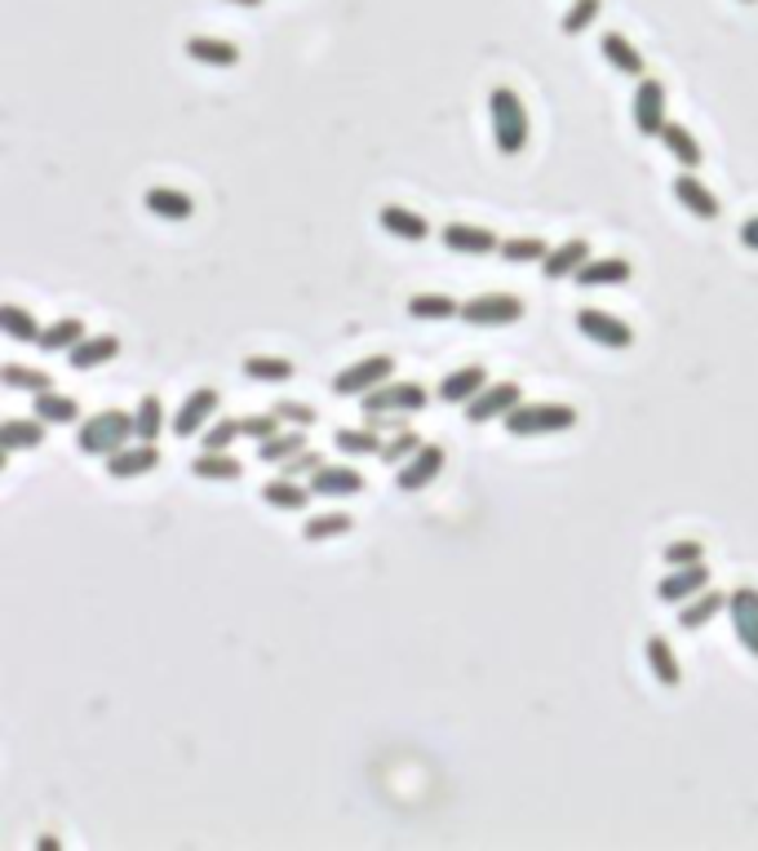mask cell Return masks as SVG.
<instances>
[{
    "label": "cell",
    "instance_id": "28",
    "mask_svg": "<svg viewBox=\"0 0 758 851\" xmlns=\"http://www.w3.org/2000/svg\"><path fill=\"white\" fill-rule=\"evenodd\" d=\"M49 434V422L40 418H9L0 426V452H22V448H40Z\"/></svg>",
    "mask_w": 758,
    "mask_h": 851
},
{
    "label": "cell",
    "instance_id": "41",
    "mask_svg": "<svg viewBox=\"0 0 758 851\" xmlns=\"http://www.w3.org/2000/svg\"><path fill=\"white\" fill-rule=\"evenodd\" d=\"M506 262H515V267H523V262H541L546 253H550V244L546 240H537V236H510V240H501V249H497Z\"/></svg>",
    "mask_w": 758,
    "mask_h": 851
},
{
    "label": "cell",
    "instance_id": "14",
    "mask_svg": "<svg viewBox=\"0 0 758 851\" xmlns=\"http://www.w3.org/2000/svg\"><path fill=\"white\" fill-rule=\"evenodd\" d=\"M439 240H443V249L466 253V258H488V253L501 249V240H497L488 227H470V222H448V227L439 231Z\"/></svg>",
    "mask_w": 758,
    "mask_h": 851
},
{
    "label": "cell",
    "instance_id": "6",
    "mask_svg": "<svg viewBox=\"0 0 758 851\" xmlns=\"http://www.w3.org/2000/svg\"><path fill=\"white\" fill-rule=\"evenodd\" d=\"M395 378V356H369V360H356L351 369H342L333 378V396L338 400H356V396H369L373 387Z\"/></svg>",
    "mask_w": 758,
    "mask_h": 851
},
{
    "label": "cell",
    "instance_id": "16",
    "mask_svg": "<svg viewBox=\"0 0 758 851\" xmlns=\"http://www.w3.org/2000/svg\"><path fill=\"white\" fill-rule=\"evenodd\" d=\"M160 465V448L156 443H124L120 452L107 457V474L111 479H138V474H151Z\"/></svg>",
    "mask_w": 758,
    "mask_h": 851
},
{
    "label": "cell",
    "instance_id": "11",
    "mask_svg": "<svg viewBox=\"0 0 758 851\" xmlns=\"http://www.w3.org/2000/svg\"><path fill=\"white\" fill-rule=\"evenodd\" d=\"M701 590H710V568H706V559L701 563H684V568H670L661 581H657V603H688V599H697Z\"/></svg>",
    "mask_w": 758,
    "mask_h": 851
},
{
    "label": "cell",
    "instance_id": "2",
    "mask_svg": "<svg viewBox=\"0 0 758 851\" xmlns=\"http://www.w3.org/2000/svg\"><path fill=\"white\" fill-rule=\"evenodd\" d=\"M488 116H492V142L501 156H519L528 142V107L510 84H497L488 93Z\"/></svg>",
    "mask_w": 758,
    "mask_h": 851
},
{
    "label": "cell",
    "instance_id": "5",
    "mask_svg": "<svg viewBox=\"0 0 758 851\" xmlns=\"http://www.w3.org/2000/svg\"><path fill=\"white\" fill-rule=\"evenodd\" d=\"M461 320L475 329H506L523 320V302L515 293H479L470 302H461Z\"/></svg>",
    "mask_w": 758,
    "mask_h": 851
},
{
    "label": "cell",
    "instance_id": "27",
    "mask_svg": "<svg viewBox=\"0 0 758 851\" xmlns=\"http://www.w3.org/2000/svg\"><path fill=\"white\" fill-rule=\"evenodd\" d=\"M31 413L40 418V422H49V426H71V422H80V404L71 400V396H62V391H36L31 396Z\"/></svg>",
    "mask_w": 758,
    "mask_h": 851
},
{
    "label": "cell",
    "instance_id": "43",
    "mask_svg": "<svg viewBox=\"0 0 758 851\" xmlns=\"http://www.w3.org/2000/svg\"><path fill=\"white\" fill-rule=\"evenodd\" d=\"M0 382H4L9 391H27V396L53 387V378H49L44 369H18V364H4V369H0Z\"/></svg>",
    "mask_w": 758,
    "mask_h": 851
},
{
    "label": "cell",
    "instance_id": "48",
    "mask_svg": "<svg viewBox=\"0 0 758 851\" xmlns=\"http://www.w3.org/2000/svg\"><path fill=\"white\" fill-rule=\"evenodd\" d=\"M271 413H276L285 426H302V430L316 426V409H311V404H298V400H276Z\"/></svg>",
    "mask_w": 758,
    "mask_h": 851
},
{
    "label": "cell",
    "instance_id": "19",
    "mask_svg": "<svg viewBox=\"0 0 758 851\" xmlns=\"http://www.w3.org/2000/svg\"><path fill=\"white\" fill-rule=\"evenodd\" d=\"M488 387V373H483V364H466V369H457V373H448L439 387H435V400L439 404H470L479 391Z\"/></svg>",
    "mask_w": 758,
    "mask_h": 851
},
{
    "label": "cell",
    "instance_id": "17",
    "mask_svg": "<svg viewBox=\"0 0 758 851\" xmlns=\"http://www.w3.org/2000/svg\"><path fill=\"white\" fill-rule=\"evenodd\" d=\"M675 200H679L692 218H701V222H715V218H719V196H715L692 169L675 178Z\"/></svg>",
    "mask_w": 758,
    "mask_h": 851
},
{
    "label": "cell",
    "instance_id": "24",
    "mask_svg": "<svg viewBox=\"0 0 758 851\" xmlns=\"http://www.w3.org/2000/svg\"><path fill=\"white\" fill-rule=\"evenodd\" d=\"M147 213H156L164 222H187L196 213V200L187 191H178V187H151L147 191Z\"/></svg>",
    "mask_w": 758,
    "mask_h": 851
},
{
    "label": "cell",
    "instance_id": "8",
    "mask_svg": "<svg viewBox=\"0 0 758 851\" xmlns=\"http://www.w3.org/2000/svg\"><path fill=\"white\" fill-rule=\"evenodd\" d=\"M630 116H635V129H639L644 138H661V129L670 124V116H666V84L652 80V76H644V80H639V93H635V102H630Z\"/></svg>",
    "mask_w": 758,
    "mask_h": 851
},
{
    "label": "cell",
    "instance_id": "42",
    "mask_svg": "<svg viewBox=\"0 0 758 851\" xmlns=\"http://www.w3.org/2000/svg\"><path fill=\"white\" fill-rule=\"evenodd\" d=\"M236 439H245V434H240V418H213V422L200 430V448H205V452H227Z\"/></svg>",
    "mask_w": 758,
    "mask_h": 851
},
{
    "label": "cell",
    "instance_id": "23",
    "mask_svg": "<svg viewBox=\"0 0 758 851\" xmlns=\"http://www.w3.org/2000/svg\"><path fill=\"white\" fill-rule=\"evenodd\" d=\"M599 49H604V58L612 62V71H621V76H630V80H644L648 62H644V53H639L621 31H604V36H599Z\"/></svg>",
    "mask_w": 758,
    "mask_h": 851
},
{
    "label": "cell",
    "instance_id": "26",
    "mask_svg": "<svg viewBox=\"0 0 758 851\" xmlns=\"http://www.w3.org/2000/svg\"><path fill=\"white\" fill-rule=\"evenodd\" d=\"M258 497H262L271 510H307L316 492H311V488H302L298 479L276 474V479H267V483H262V492H258Z\"/></svg>",
    "mask_w": 758,
    "mask_h": 851
},
{
    "label": "cell",
    "instance_id": "40",
    "mask_svg": "<svg viewBox=\"0 0 758 851\" xmlns=\"http://www.w3.org/2000/svg\"><path fill=\"white\" fill-rule=\"evenodd\" d=\"M0 333L13 338V342H40V324L22 307H13V302L0 307Z\"/></svg>",
    "mask_w": 758,
    "mask_h": 851
},
{
    "label": "cell",
    "instance_id": "32",
    "mask_svg": "<svg viewBox=\"0 0 758 851\" xmlns=\"http://www.w3.org/2000/svg\"><path fill=\"white\" fill-rule=\"evenodd\" d=\"M661 147L684 164V169H701V160H706V151H701V142L692 138V129H684V124H666L661 129Z\"/></svg>",
    "mask_w": 758,
    "mask_h": 851
},
{
    "label": "cell",
    "instance_id": "7",
    "mask_svg": "<svg viewBox=\"0 0 758 851\" xmlns=\"http://www.w3.org/2000/svg\"><path fill=\"white\" fill-rule=\"evenodd\" d=\"M577 333L604 351H630L635 347V329L608 311H595V307H581L577 311Z\"/></svg>",
    "mask_w": 758,
    "mask_h": 851
},
{
    "label": "cell",
    "instance_id": "50",
    "mask_svg": "<svg viewBox=\"0 0 758 851\" xmlns=\"http://www.w3.org/2000/svg\"><path fill=\"white\" fill-rule=\"evenodd\" d=\"M741 244H746V249H755V253H758V213L750 218V222H746V227H741Z\"/></svg>",
    "mask_w": 758,
    "mask_h": 851
},
{
    "label": "cell",
    "instance_id": "33",
    "mask_svg": "<svg viewBox=\"0 0 758 851\" xmlns=\"http://www.w3.org/2000/svg\"><path fill=\"white\" fill-rule=\"evenodd\" d=\"M408 320H430V324L461 320V302L448 293H417V298H408Z\"/></svg>",
    "mask_w": 758,
    "mask_h": 851
},
{
    "label": "cell",
    "instance_id": "46",
    "mask_svg": "<svg viewBox=\"0 0 758 851\" xmlns=\"http://www.w3.org/2000/svg\"><path fill=\"white\" fill-rule=\"evenodd\" d=\"M320 465H325V457L311 452V448H302V452H293L289 461H280V474H285V479H311Z\"/></svg>",
    "mask_w": 758,
    "mask_h": 851
},
{
    "label": "cell",
    "instance_id": "49",
    "mask_svg": "<svg viewBox=\"0 0 758 851\" xmlns=\"http://www.w3.org/2000/svg\"><path fill=\"white\" fill-rule=\"evenodd\" d=\"M280 430H285V426H280L276 413H253V418H240V434H245V439H258V443H262V439H271V434H280Z\"/></svg>",
    "mask_w": 758,
    "mask_h": 851
},
{
    "label": "cell",
    "instance_id": "9",
    "mask_svg": "<svg viewBox=\"0 0 758 851\" xmlns=\"http://www.w3.org/2000/svg\"><path fill=\"white\" fill-rule=\"evenodd\" d=\"M523 404V387L519 382H497V387H483L470 404H466V422L470 426H488V422H501L510 409Z\"/></svg>",
    "mask_w": 758,
    "mask_h": 851
},
{
    "label": "cell",
    "instance_id": "10",
    "mask_svg": "<svg viewBox=\"0 0 758 851\" xmlns=\"http://www.w3.org/2000/svg\"><path fill=\"white\" fill-rule=\"evenodd\" d=\"M443 461H448V452H443L439 443H421L403 465H395V488H399V492H421L426 483L439 479Z\"/></svg>",
    "mask_w": 758,
    "mask_h": 851
},
{
    "label": "cell",
    "instance_id": "37",
    "mask_svg": "<svg viewBox=\"0 0 758 851\" xmlns=\"http://www.w3.org/2000/svg\"><path fill=\"white\" fill-rule=\"evenodd\" d=\"M245 378H253V382H289L298 369H293V360H285V356H245Z\"/></svg>",
    "mask_w": 758,
    "mask_h": 851
},
{
    "label": "cell",
    "instance_id": "51",
    "mask_svg": "<svg viewBox=\"0 0 758 851\" xmlns=\"http://www.w3.org/2000/svg\"><path fill=\"white\" fill-rule=\"evenodd\" d=\"M231 4H249V9H253V4H262V0H231Z\"/></svg>",
    "mask_w": 758,
    "mask_h": 851
},
{
    "label": "cell",
    "instance_id": "15",
    "mask_svg": "<svg viewBox=\"0 0 758 851\" xmlns=\"http://www.w3.org/2000/svg\"><path fill=\"white\" fill-rule=\"evenodd\" d=\"M116 356H120V338H111V333H93V338H80L62 360H67V369H76V373H89V369L111 364Z\"/></svg>",
    "mask_w": 758,
    "mask_h": 851
},
{
    "label": "cell",
    "instance_id": "45",
    "mask_svg": "<svg viewBox=\"0 0 758 851\" xmlns=\"http://www.w3.org/2000/svg\"><path fill=\"white\" fill-rule=\"evenodd\" d=\"M599 9H604V0H572V9L563 13V31H568V36H581V31L599 18Z\"/></svg>",
    "mask_w": 758,
    "mask_h": 851
},
{
    "label": "cell",
    "instance_id": "38",
    "mask_svg": "<svg viewBox=\"0 0 758 851\" xmlns=\"http://www.w3.org/2000/svg\"><path fill=\"white\" fill-rule=\"evenodd\" d=\"M356 528V519L347 514V510H329V514H316V519H307L302 523V541H333V537H342V532H351Z\"/></svg>",
    "mask_w": 758,
    "mask_h": 851
},
{
    "label": "cell",
    "instance_id": "39",
    "mask_svg": "<svg viewBox=\"0 0 758 851\" xmlns=\"http://www.w3.org/2000/svg\"><path fill=\"white\" fill-rule=\"evenodd\" d=\"M133 430H138L142 443H156V439H160V430H164V404H160V396H142V400H138Z\"/></svg>",
    "mask_w": 758,
    "mask_h": 851
},
{
    "label": "cell",
    "instance_id": "34",
    "mask_svg": "<svg viewBox=\"0 0 758 851\" xmlns=\"http://www.w3.org/2000/svg\"><path fill=\"white\" fill-rule=\"evenodd\" d=\"M648 665H652V674H657V683H661V688H679V683H684L679 657H675V648H670L661 634H652V639H648Z\"/></svg>",
    "mask_w": 758,
    "mask_h": 851
},
{
    "label": "cell",
    "instance_id": "12",
    "mask_svg": "<svg viewBox=\"0 0 758 851\" xmlns=\"http://www.w3.org/2000/svg\"><path fill=\"white\" fill-rule=\"evenodd\" d=\"M213 413H218V391L213 387H196L182 404H178V418H173V434L178 439H191V434H200L205 426L213 422Z\"/></svg>",
    "mask_w": 758,
    "mask_h": 851
},
{
    "label": "cell",
    "instance_id": "1",
    "mask_svg": "<svg viewBox=\"0 0 758 851\" xmlns=\"http://www.w3.org/2000/svg\"><path fill=\"white\" fill-rule=\"evenodd\" d=\"M133 439H138L133 413H124V409H102V413H93V418H84L76 426V448L84 457H111Z\"/></svg>",
    "mask_w": 758,
    "mask_h": 851
},
{
    "label": "cell",
    "instance_id": "20",
    "mask_svg": "<svg viewBox=\"0 0 758 851\" xmlns=\"http://www.w3.org/2000/svg\"><path fill=\"white\" fill-rule=\"evenodd\" d=\"M586 262H590V244H586V240H563V244H555V249L541 258V276H546V280H572Z\"/></svg>",
    "mask_w": 758,
    "mask_h": 851
},
{
    "label": "cell",
    "instance_id": "25",
    "mask_svg": "<svg viewBox=\"0 0 758 851\" xmlns=\"http://www.w3.org/2000/svg\"><path fill=\"white\" fill-rule=\"evenodd\" d=\"M80 338H89L84 333V320H76V316H58V320H49L44 329H40V351H49V356H67Z\"/></svg>",
    "mask_w": 758,
    "mask_h": 851
},
{
    "label": "cell",
    "instance_id": "52",
    "mask_svg": "<svg viewBox=\"0 0 758 851\" xmlns=\"http://www.w3.org/2000/svg\"><path fill=\"white\" fill-rule=\"evenodd\" d=\"M746 4H758V0H746Z\"/></svg>",
    "mask_w": 758,
    "mask_h": 851
},
{
    "label": "cell",
    "instance_id": "22",
    "mask_svg": "<svg viewBox=\"0 0 758 851\" xmlns=\"http://www.w3.org/2000/svg\"><path fill=\"white\" fill-rule=\"evenodd\" d=\"M311 492L316 497H356V492H365V474L356 465H320L311 474Z\"/></svg>",
    "mask_w": 758,
    "mask_h": 851
},
{
    "label": "cell",
    "instance_id": "47",
    "mask_svg": "<svg viewBox=\"0 0 758 851\" xmlns=\"http://www.w3.org/2000/svg\"><path fill=\"white\" fill-rule=\"evenodd\" d=\"M661 559H666V568H684V563H701V559H706V545H701V541H670V545L661 550Z\"/></svg>",
    "mask_w": 758,
    "mask_h": 851
},
{
    "label": "cell",
    "instance_id": "13",
    "mask_svg": "<svg viewBox=\"0 0 758 851\" xmlns=\"http://www.w3.org/2000/svg\"><path fill=\"white\" fill-rule=\"evenodd\" d=\"M728 617H732V630L741 639V648L758 657V590L755 585H737L728 594Z\"/></svg>",
    "mask_w": 758,
    "mask_h": 851
},
{
    "label": "cell",
    "instance_id": "18",
    "mask_svg": "<svg viewBox=\"0 0 758 851\" xmlns=\"http://www.w3.org/2000/svg\"><path fill=\"white\" fill-rule=\"evenodd\" d=\"M630 276H635V267L626 258H590L572 276V284L577 289H617V284H630Z\"/></svg>",
    "mask_w": 758,
    "mask_h": 851
},
{
    "label": "cell",
    "instance_id": "44",
    "mask_svg": "<svg viewBox=\"0 0 758 851\" xmlns=\"http://www.w3.org/2000/svg\"><path fill=\"white\" fill-rule=\"evenodd\" d=\"M417 448H421V434H417V430H395L390 439H381L378 461H381V465H403V461H408Z\"/></svg>",
    "mask_w": 758,
    "mask_h": 851
},
{
    "label": "cell",
    "instance_id": "21",
    "mask_svg": "<svg viewBox=\"0 0 758 851\" xmlns=\"http://www.w3.org/2000/svg\"><path fill=\"white\" fill-rule=\"evenodd\" d=\"M378 227L386 231V236H395V240H408V244H421V240L430 236V222H426L421 213L403 209V204H381Z\"/></svg>",
    "mask_w": 758,
    "mask_h": 851
},
{
    "label": "cell",
    "instance_id": "36",
    "mask_svg": "<svg viewBox=\"0 0 758 851\" xmlns=\"http://www.w3.org/2000/svg\"><path fill=\"white\" fill-rule=\"evenodd\" d=\"M191 474L196 479H218V483H236L245 474V465L231 457V452H200L191 461Z\"/></svg>",
    "mask_w": 758,
    "mask_h": 851
},
{
    "label": "cell",
    "instance_id": "4",
    "mask_svg": "<svg viewBox=\"0 0 758 851\" xmlns=\"http://www.w3.org/2000/svg\"><path fill=\"white\" fill-rule=\"evenodd\" d=\"M430 404V391L421 382H381L369 396H360L365 418H395V413H421Z\"/></svg>",
    "mask_w": 758,
    "mask_h": 851
},
{
    "label": "cell",
    "instance_id": "30",
    "mask_svg": "<svg viewBox=\"0 0 758 851\" xmlns=\"http://www.w3.org/2000/svg\"><path fill=\"white\" fill-rule=\"evenodd\" d=\"M719 612H728V594H719V590H701L697 599L679 603V625H684V630H701V625H710Z\"/></svg>",
    "mask_w": 758,
    "mask_h": 851
},
{
    "label": "cell",
    "instance_id": "29",
    "mask_svg": "<svg viewBox=\"0 0 758 851\" xmlns=\"http://www.w3.org/2000/svg\"><path fill=\"white\" fill-rule=\"evenodd\" d=\"M187 58L200 62V67H236L240 49L231 40H218V36H191L187 40Z\"/></svg>",
    "mask_w": 758,
    "mask_h": 851
},
{
    "label": "cell",
    "instance_id": "3",
    "mask_svg": "<svg viewBox=\"0 0 758 851\" xmlns=\"http://www.w3.org/2000/svg\"><path fill=\"white\" fill-rule=\"evenodd\" d=\"M501 426L515 439H541V434L572 430L577 426V409L572 404H519V409H510L501 418Z\"/></svg>",
    "mask_w": 758,
    "mask_h": 851
},
{
    "label": "cell",
    "instance_id": "35",
    "mask_svg": "<svg viewBox=\"0 0 758 851\" xmlns=\"http://www.w3.org/2000/svg\"><path fill=\"white\" fill-rule=\"evenodd\" d=\"M302 448H307V430H302V426H293V430H280V434L262 439V443H258V461L280 465V461H289V457H293V452H302Z\"/></svg>",
    "mask_w": 758,
    "mask_h": 851
},
{
    "label": "cell",
    "instance_id": "31",
    "mask_svg": "<svg viewBox=\"0 0 758 851\" xmlns=\"http://www.w3.org/2000/svg\"><path fill=\"white\" fill-rule=\"evenodd\" d=\"M333 448H338L342 457H378L381 430L378 426H338V430H333Z\"/></svg>",
    "mask_w": 758,
    "mask_h": 851
}]
</instances>
